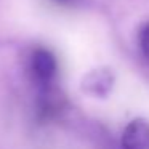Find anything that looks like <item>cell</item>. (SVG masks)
<instances>
[{"label": "cell", "instance_id": "2", "mask_svg": "<svg viewBox=\"0 0 149 149\" xmlns=\"http://www.w3.org/2000/svg\"><path fill=\"white\" fill-rule=\"evenodd\" d=\"M112 87H114V74L107 68L93 69L82 80V90L85 93L100 98L107 96L112 90Z\"/></svg>", "mask_w": 149, "mask_h": 149}, {"label": "cell", "instance_id": "4", "mask_svg": "<svg viewBox=\"0 0 149 149\" xmlns=\"http://www.w3.org/2000/svg\"><path fill=\"white\" fill-rule=\"evenodd\" d=\"M64 106H66V100L61 91L53 88L52 85H45L42 93L39 95V101H37L39 116L43 120L55 119V117H58L63 112Z\"/></svg>", "mask_w": 149, "mask_h": 149}, {"label": "cell", "instance_id": "5", "mask_svg": "<svg viewBox=\"0 0 149 149\" xmlns=\"http://www.w3.org/2000/svg\"><path fill=\"white\" fill-rule=\"evenodd\" d=\"M138 43L144 59L149 63V23H144L138 31Z\"/></svg>", "mask_w": 149, "mask_h": 149}, {"label": "cell", "instance_id": "1", "mask_svg": "<svg viewBox=\"0 0 149 149\" xmlns=\"http://www.w3.org/2000/svg\"><path fill=\"white\" fill-rule=\"evenodd\" d=\"M31 71L39 84H42L43 87L50 85L58 72V63L55 55L47 48H37L31 58Z\"/></svg>", "mask_w": 149, "mask_h": 149}, {"label": "cell", "instance_id": "3", "mask_svg": "<svg viewBox=\"0 0 149 149\" xmlns=\"http://www.w3.org/2000/svg\"><path fill=\"white\" fill-rule=\"evenodd\" d=\"M122 149H149V120L138 117L123 128Z\"/></svg>", "mask_w": 149, "mask_h": 149}, {"label": "cell", "instance_id": "6", "mask_svg": "<svg viewBox=\"0 0 149 149\" xmlns=\"http://www.w3.org/2000/svg\"><path fill=\"white\" fill-rule=\"evenodd\" d=\"M55 2H58V3H66V2H69V0H55Z\"/></svg>", "mask_w": 149, "mask_h": 149}]
</instances>
